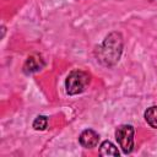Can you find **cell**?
<instances>
[{
    "instance_id": "cell-1",
    "label": "cell",
    "mask_w": 157,
    "mask_h": 157,
    "mask_svg": "<svg viewBox=\"0 0 157 157\" xmlns=\"http://www.w3.org/2000/svg\"><path fill=\"white\" fill-rule=\"evenodd\" d=\"M123 48L124 39L121 33L110 32L97 48V58L104 66H114L121 56Z\"/></svg>"
},
{
    "instance_id": "cell-2",
    "label": "cell",
    "mask_w": 157,
    "mask_h": 157,
    "mask_svg": "<svg viewBox=\"0 0 157 157\" xmlns=\"http://www.w3.org/2000/svg\"><path fill=\"white\" fill-rule=\"evenodd\" d=\"M91 82V75L83 70H72L66 80H65V88H66V93L70 96H75L78 93H82L86 87L90 85Z\"/></svg>"
},
{
    "instance_id": "cell-3",
    "label": "cell",
    "mask_w": 157,
    "mask_h": 157,
    "mask_svg": "<svg viewBox=\"0 0 157 157\" xmlns=\"http://www.w3.org/2000/svg\"><path fill=\"white\" fill-rule=\"evenodd\" d=\"M134 128L132 125L124 124L117 128L115 130V139L123 150L124 153H130L134 148Z\"/></svg>"
},
{
    "instance_id": "cell-4",
    "label": "cell",
    "mask_w": 157,
    "mask_h": 157,
    "mask_svg": "<svg viewBox=\"0 0 157 157\" xmlns=\"http://www.w3.org/2000/svg\"><path fill=\"white\" fill-rule=\"evenodd\" d=\"M45 63L43 60V58L38 54H33L31 56L27 58L25 65H23V72L25 74H33V72H37L39 70H42L44 67Z\"/></svg>"
},
{
    "instance_id": "cell-5",
    "label": "cell",
    "mask_w": 157,
    "mask_h": 157,
    "mask_svg": "<svg viewBox=\"0 0 157 157\" xmlns=\"http://www.w3.org/2000/svg\"><path fill=\"white\" fill-rule=\"evenodd\" d=\"M78 141L85 148H93L98 145L99 135L92 129H86L80 134Z\"/></svg>"
},
{
    "instance_id": "cell-6",
    "label": "cell",
    "mask_w": 157,
    "mask_h": 157,
    "mask_svg": "<svg viewBox=\"0 0 157 157\" xmlns=\"http://www.w3.org/2000/svg\"><path fill=\"white\" fill-rule=\"evenodd\" d=\"M99 155L101 156H114V157H119V151L115 147V145H113L110 141L105 140L99 146Z\"/></svg>"
},
{
    "instance_id": "cell-7",
    "label": "cell",
    "mask_w": 157,
    "mask_h": 157,
    "mask_svg": "<svg viewBox=\"0 0 157 157\" xmlns=\"http://www.w3.org/2000/svg\"><path fill=\"white\" fill-rule=\"evenodd\" d=\"M144 117H145L146 123L151 128L157 129V105H152V107L147 108L145 114H144Z\"/></svg>"
},
{
    "instance_id": "cell-8",
    "label": "cell",
    "mask_w": 157,
    "mask_h": 157,
    "mask_svg": "<svg viewBox=\"0 0 157 157\" xmlns=\"http://www.w3.org/2000/svg\"><path fill=\"white\" fill-rule=\"evenodd\" d=\"M47 126H48V118L45 115H38L33 121V129L34 130L42 131V130H45Z\"/></svg>"
}]
</instances>
